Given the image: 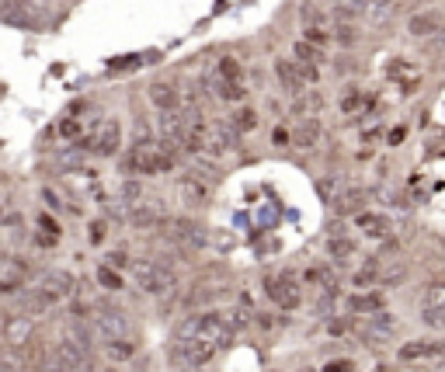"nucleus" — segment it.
I'll return each instance as SVG.
<instances>
[{
	"mask_svg": "<svg viewBox=\"0 0 445 372\" xmlns=\"http://www.w3.org/2000/svg\"><path fill=\"white\" fill-rule=\"evenodd\" d=\"M77 146H81V150H91V153H98V157H112V153H119V146H122V122L115 119V115H108V119L94 122L81 136V139H77Z\"/></svg>",
	"mask_w": 445,
	"mask_h": 372,
	"instance_id": "f257e3e1",
	"label": "nucleus"
},
{
	"mask_svg": "<svg viewBox=\"0 0 445 372\" xmlns=\"http://www.w3.org/2000/svg\"><path fill=\"white\" fill-rule=\"evenodd\" d=\"M91 327L98 334V341H119V337H129V334H132V324H129L125 310H119V306H101V310L91 317Z\"/></svg>",
	"mask_w": 445,
	"mask_h": 372,
	"instance_id": "f03ea898",
	"label": "nucleus"
},
{
	"mask_svg": "<svg viewBox=\"0 0 445 372\" xmlns=\"http://www.w3.org/2000/svg\"><path fill=\"white\" fill-rule=\"evenodd\" d=\"M132 275H136V282H139V289L143 292H163V289H174L178 286V279H174V272H167L161 261H150V257H143V261H136L132 265Z\"/></svg>",
	"mask_w": 445,
	"mask_h": 372,
	"instance_id": "7ed1b4c3",
	"label": "nucleus"
},
{
	"mask_svg": "<svg viewBox=\"0 0 445 372\" xmlns=\"http://www.w3.org/2000/svg\"><path fill=\"white\" fill-rule=\"evenodd\" d=\"M35 292H39L49 306H56V303H63V299L74 292V275L63 272V268H49V272H42Z\"/></svg>",
	"mask_w": 445,
	"mask_h": 372,
	"instance_id": "20e7f679",
	"label": "nucleus"
},
{
	"mask_svg": "<svg viewBox=\"0 0 445 372\" xmlns=\"http://www.w3.org/2000/svg\"><path fill=\"white\" fill-rule=\"evenodd\" d=\"M0 337H4V344L28 348V344L35 341V320L25 317V313H11V317H4V324H0Z\"/></svg>",
	"mask_w": 445,
	"mask_h": 372,
	"instance_id": "39448f33",
	"label": "nucleus"
},
{
	"mask_svg": "<svg viewBox=\"0 0 445 372\" xmlns=\"http://www.w3.org/2000/svg\"><path fill=\"white\" fill-rule=\"evenodd\" d=\"M421 320L428 327H445V282H432L421 296Z\"/></svg>",
	"mask_w": 445,
	"mask_h": 372,
	"instance_id": "423d86ee",
	"label": "nucleus"
},
{
	"mask_svg": "<svg viewBox=\"0 0 445 372\" xmlns=\"http://www.w3.org/2000/svg\"><path fill=\"white\" fill-rule=\"evenodd\" d=\"M404 362H445V341H410L400 348Z\"/></svg>",
	"mask_w": 445,
	"mask_h": 372,
	"instance_id": "0eeeda50",
	"label": "nucleus"
},
{
	"mask_svg": "<svg viewBox=\"0 0 445 372\" xmlns=\"http://www.w3.org/2000/svg\"><path fill=\"white\" fill-rule=\"evenodd\" d=\"M268 296H272L282 310H296V306H299V286H296L292 275L272 279V282H268Z\"/></svg>",
	"mask_w": 445,
	"mask_h": 372,
	"instance_id": "6e6552de",
	"label": "nucleus"
},
{
	"mask_svg": "<svg viewBox=\"0 0 445 372\" xmlns=\"http://www.w3.org/2000/svg\"><path fill=\"white\" fill-rule=\"evenodd\" d=\"M209 181L202 178H195V174H188V178H181V185H178V192H181V202L185 206H209Z\"/></svg>",
	"mask_w": 445,
	"mask_h": 372,
	"instance_id": "1a4fd4ad",
	"label": "nucleus"
},
{
	"mask_svg": "<svg viewBox=\"0 0 445 372\" xmlns=\"http://www.w3.org/2000/svg\"><path fill=\"white\" fill-rule=\"evenodd\" d=\"M275 77H279V83H282L292 98H299L303 87H306L303 74H299V66H296V59H292V63H289V59H275Z\"/></svg>",
	"mask_w": 445,
	"mask_h": 372,
	"instance_id": "9d476101",
	"label": "nucleus"
},
{
	"mask_svg": "<svg viewBox=\"0 0 445 372\" xmlns=\"http://www.w3.org/2000/svg\"><path fill=\"white\" fill-rule=\"evenodd\" d=\"M174 237H178V240H185L188 248H205V240H209L205 226L192 223V219H174Z\"/></svg>",
	"mask_w": 445,
	"mask_h": 372,
	"instance_id": "9b49d317",
	"label": "nucleus"
},
{
	"mask_svg": "<svg viewBox=\"0 0 445 372\" xmlns=\"http://www.w3.org/2000/svg\"><path fill=\"white\" fill-rule=\"evenodd\" d=\"M150 101L157 105V112H167V108H181V94L174 83H154L150 87Z\"/></svg>",
	"mask_w": 445,
	"mask_h": 372,
	"instance_id": "f8f14e48",
	"label": "nucleus"
},
{
	"mask_svg": "<svg viewBox=\"0 0 445 372\" xmlns=\"http://www.w3.org/2000/svg\"><path fill=\"white\" fill-rule=\"evenodd\" d=\"M25 369H28L25 348H14V344H0V372H25Z\"/></svg>",
	"mask_w": 445,
	"mask_h": 372,
	"instance_id": "ddd939ff",
	"label": "nucleus"
},
{
	"mask_svg": "<svg viewBox=\"0 0 445 372\" xmlns=\"http://www.w3.org/2000/svg\"><path fill=\"white\" fill-rule=\"evenodd\" d=\"M317 139H320V125L306 115V119L299 122V129L292 132V143H296V146H303V150H313V146H317Z\"/></svg>",
	"mask_w": 445,
	"mask_h": 372,
	"instance_id": "4468645a",
	"label": "nucleus"
},
{
	"mask_svg": "<svg viewBox=\"0 0 445 372\" xmlns=\"http://www.w3.org/2000/svg\"><path fill=\"white\" fill-rule=\"evenodd\" d=\"M330 7H324V4H317V0H303V7H299V18H303V25H324L330 21Z\"/></svg>",
	"mask_w": 445,
	"mask_h": 372,
	"instance_id": "2eb2a0df",
	"label": "nucleus"
},
{
	"mask_svg": "<svg viewBox=\"0 0 445 372\" xmlns=\"http://www.w3.org/2000/svg\"><path fill=\"white\" fill-rule=\"evenodd\" d=\"M161 219L163 216L150 206V202H132V212H129V223H132V226H143V230H146V226H157Z\"/></svg>",
	"mask_w": 445,
	"mask_h": 372,
	"instance_id": "dca6fc26",
	"label": "nucleus"
},
{
	"mask_svg": "<svg viewBox=\"0 0 445 372\" xmlns=\"http://www.w3.org/2000/svg\"><path fill=\"white\" fill-rule=\"evenodd\" d=\"M212 91H216V98H219V101H243V98H247L243 81H216V83H212Z\"/></svg>",
	"mask_w": 445,
	"mask_h": 372,
	"instance_id": "f3484780",
	"label": "nucleus"
},
{
	"mask_svg": "<svg viewBox=\"0 0 445 372\" xmlns=\"http://www.w3.org/2000/svg\"><path fill=\"white\" fill-rule=\"evenodd\" d=\"M439 14H432V11H421V14H414L410 18V35H432V32H439Z\"/></svg>",
	"mask_w": 445,
	"mask_h": 372,
	"instance_id": "a211bd4d",
	"label": "nucleus"
},
{
	"mask_svg": "<svg viewBox=\"0 0 445 372\" xmlns=\"http://www.w3.org/2000/svg\"><path fill=\"white\" fill-rule=\"evenodd\" d=\"M330 11L337 21H352L365 11V0H330Z\"/></svg>",
	"mask_w": 445,
	"mask_h": 372,
	"instance_id": "6ab92c4d",
	"label": "nucleus"
},
{
	"mask_svg": "<svg viewBox=\"0 0 445 372\" xmlns=\"http://www.w3.org/2000/svg\"><path fill=\"white\" fill-rule=\"evenodd\" d=\"M292 56H296L299 63H324V49L313 45V42H306V39L292 45Z\"/></svg>",
	"mask_w": 445,
	"mask_h": 372,
	"instance_id": "aec40b11",
	"label": "nucleus"
},
{
	"mask_svg": "<svg viewBox=\"0 0 445 372\" xmlns=\"http://www.w3.org/2000/svg\"><path fill=\"white\" fill-rule=\"evenodd\" d=\"M132 351H136V344H132L129 337L108 341V359H112V362H125V359H132Z\"/></svg>",
	"mask_w": 445,
	"mask_h": 372,
	"instance_id": "412c9836",
	"label": "nucleus"
},
{
	"mask_svg": "<svg viewBox=\"0 0 445 372\" xmlns=\"http://www.w3.org/2000/svg\"><path fill=\"white\" fill-rule=\"evenodd\" d=\"M365 206V192H345L341 199H337V212L341 216H348V212H359Z\"/></svg>",
	"mask_w": 445,
	"mask_h": 372,
	"instance_id": "4be33fe9",
	"label": "nucleus"
},
{
	"mask_svg": "<svg viewBox=\"0 0 445 372\" xmlns=\"http://www.w3.org/2000/svg\"><path fill=\"white\" fill-rule=\"evenodd\" d=\"M56 136H59V139H74V143H77V139L83 136V122H81V119H63V122L56 125Z\"/></svg>",
	"mask_w": 445,
	"mask_h": 372,
	"instance_id": "5701e85b",
	"label": "nucleus"
},
{
	"mask_svg": "<svg viewBox=\"0 0 445 372\" xmlns=\"http://www.w3.org/2000/svg\"><path fill=\"white\" fill-rule=\"evenodd\" d=\"M230 125H233L237 132H254V129H258V115H254L250 108H241V112L230 119Z\"/></svg>",
	"mask_w": 445,
	"mask_h": 372,
	"instance_id": "b1692460",
	"label": "nucleus"
},
{
	"mask_svg": "<svg viewBox=\"0 0 445 372\" xmlns=\"http://www.w3.org/2000/svg\"><path fill=\"white\" fill-rule=\"evenodd\" d=\"M303 39L313 42V45H320V49H324V45H327L330 39H334V35L327 32L324 25H306V28H303Z\"/></svg>",
	"mask_w": 445,
	"mask_h": 372,
	"instance_id": "393cba45",
	"label": "nucleus"
},
{
	"mask_svg": "<svg viewBox=\"0 0 445 372\" xmlns=\"http://www.w3.org/2000/svg\"><path fill=\"white\" fill-rule=\"evenodd\" d=\"M327 250H330L337 261H345V257H352V254H355V244H352V240H345V237H334V240L327 244Z\"/></svg>",
	"mask_w": 445,
	"mask_h": 372,
	"instance_id": "a878e982",
	"label": "nucleus"
},
{
	"mask_svg": "<svg viewBox=\"0 0 445 372\" xmlns=\"http://www.w3.org/2000/svg\"><path fill=\"white\" fill-rule=\"evenodd\" d=\"M334 42H341V45H355V42H359V32H355L348 21H341V25L334 28Z\"/></svg>",
	"mask_w": 445,
	"mask_h": 372,
	"instance_id": "bb28decb",
	"label": "nucleus"
},
{
	"mask_svg": "<svg viewBox=\"0 0 445 372\" xmlns=\"http://www.w3.org/2000/svg\"><path fill=\"white\" fill-rule=\"evenodd\" d=\"M292 108H296V115H310V112H317V108H320V98H317V94H310V98H303V94H299Z\"/></svg>",
	"mask_w": 445,
	"mask_h": 372,
	"instance_id": "cd10ccee",
	"label": "nucleus"
},
{
	"mask_svg": "<svg viewBox=\"0 0 445 372\" xmlns=\"http://www.w3.org/2000/svg\"><path fill=\"white\" fill-rule=\"evenodd\" d=\"M376 275H379V265H376V261H369V265H365L362 272L355 275V286H359V289H365V286H372V282H376Z\"/></svg>",
	"mask_w": 445,
	"mask_h": 372,
	"instance_id": "c85d7f7f",
	"label": "nucleus"
},
{
	"mask_svg": "<svg viewBox=\"0 0 445 372\" xmlns=\"http://www.w3.org/2000/svg\"><path fill=\"white\" fill-rule=\"evenodd\" d=\"M223 320H226V327H230V331H241L250 317H247L243 310H226V313H223Z\"/></svg>",
	"mask_w": 445,
	"mask_h": 372,
	"instance_id": "c756f323",
	"label": "nucleus"
},
{
	"mask_svg": "<svg viewBox=\"0 0 445 372\" xmlns=\"http://www.w3.org/2000/svg\"><path fill=\"white\" fill-rule=\"evenodd\" d=\"M348 310H379V296H355Z\"/></svg>",
	"mask_w": 445,
	"mask_h": 372,
	"instance_id": "7c9ffc66",
	"label": "nucleus"
},
{
	"mask_svg": "<svg viewBox=\"0 0 445 372\" xmlns=\"http://www.w3.org/2000/svg\"><path fill=\"white\" fill-rule=\"evenodd\" d=\"M296 66H299V74H303V81L306 83L320 81V66H317V63H299V59H296Z\"/></svg>",
	"mask_w": 445,
	"mask_h": 372,
	"instance_id": "2f4dec72",
	"label": "nucleus"
},
{
	"mask_svg": "<svg viewBox=\"0 0 445 372\" xmlns=\"http://www.w3.org/2000/svg\"><path fill=\"white\" fill-rule=\"evenodd\" d=\"M98 282H101L105 289H119V286H122V279L112 272V268H101V272H98Z\"/></svg>",
	"mask_w": 445,
	"mask_h": 372,
	"instance_id": "473e14b6",
	"label": "nucleus"
},
{
	"mask_svg": "<svg viewBox=\"0 0 445 372\" xmlns=\"http://www.w3.org/2000/svg\"><path fill=\"white\" fill-rule=\"evenodd\" d=\"M359 105H362V94H359V91L352 87V91H348V94L341 98V108H345V112H355Z\"/></svg>",
	"mask_w": 445,
	"mask_h": 372,
	"instance_id": "72a5a7b5",
	"label": "nucleus"
},
{
	"mask_svg": "<svg viewBox=\"0 0 445 372\" xmlns=\"http://www.w3.org/2000/svg\"><path fill=\"white\" fill-rule=\"evenodd\" d=\"M39 223H42V230H49V233H52V237H59V223H52V219H49V216H42Z\"/></svg>",
	"mask_w": 445,
	"mask_h": 372,
	"instance_id": "f704fd0d",
	"label": "nucleus"
},
{
	"mask_svg": "<svg viewBox=\"0 0 445 372\" xmlns=\"http://www.w3.org/2000/svg\"><path fill=\"white\" fill-rule=\"evenodd\" d=\"M42 199H45V206H49V209H63V202H59V199H56V195H52L49 188L42 192Z\"/></svg>",
	"mask_w": 445,
	"mask_h": 372,
	"instance_id": "c9c22d12",
	"label": "nucleus"
},
{
	"mask_svg": "<svg viewBox=\"0 0 445 372\" xmlns=\"http://www.w3.org/2000/svg\"><path fill=\"white\" fill-rule=\"evenodd\" d=\"M327 372H352V362H334V366H327Z\"/></svg>",
	"mask_w": 445,
	"mask_h": 372,
	"instance_id": "e433bc0d",
	"label": "nucleus"
},
{
	"mask_svg": "<svg viewBox=\"0 0 445 372\" xmlns=\"http://www.w3.org/2000/svg\"><path fill=\"white\" fill-rule=\"evenodd\" d=\"M108 265H115V268H122V265H125V254H108Z\"/></svg>",
	"mask_w": 445,
	"mask_h": 372,
	"instance_id": "4c0bfd02",
	"label": "nucleus"
},
{
	"mask_svg": "<svg viewBox=\"0 0 445 372\" xmlns=\"http://www.w3.org/2000/svg\"><path fill=\"white\" fill-rule=\"evenodd\" d=\"M7 219V202H0V223Z\"/></svg>",
	"mask_w": 445,
	"mask_h": 372,
	"instance_id": "58836bf2",
	"label": "nucleus"
}]
</instances>
